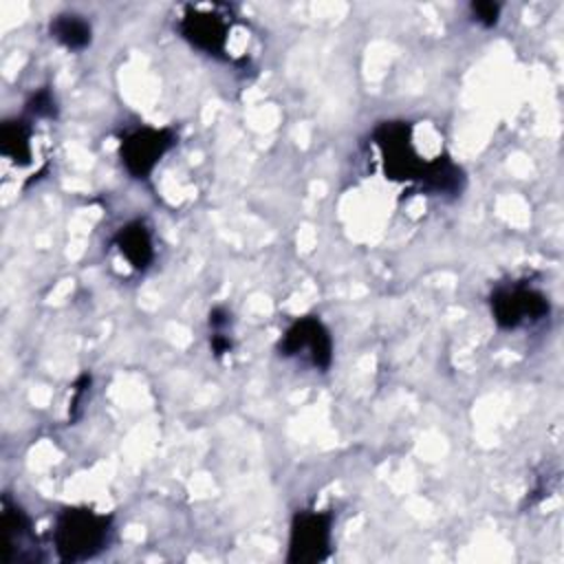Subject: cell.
Instances as JSON below:
<instances>
[{
  "mask_svg": "<svg viewBox=\"0 0 564 564\" xmlns=\"http://www.w3.org/2000/svg\"><path fill=\"white\" fill-rule=\"evenodd\" d=\"M112 533V518L88 507H66L57 513L53 544L62 562H84L106 549Z\"/></svg>",
  "mask_w": 564,
  "mask_h": 564,
  "instance_id": "6da1fadb",
  "label": "cell"
},
{
  "mask_svg": "<svg viewBox=\"0 0 564 564\" xmlns=\"http://www.w3.org/2000/svg\"><path fill=\"white\" fill-rule=\"evenodd\" d=\"M372 139L381 152L383 172L392 181L421 178L425 161L412 145V126L405 121H383L372 132Z\"/></svg>",
  "mask_w": 564,
  "mask_h": 564,
  "instance_id": "7a4b0ae2",
  "label": "cell"
},
{
  "mask_svg": "<svg viewBox=\"0 0 564 564\" xmlns=\"http://www.w3.org/2000/svg\"><path fill=\"white\" fill-rule=\"evenodd\" d=\"M330 529L333 513L302 509L291 520L289 553L286 562L291 564H317L330 553Z\"/></svg>",
  "mask_w": 564,
  "mask_h": 564,
  "instance_id": "3957f363",
  "label": "cell"
},
{
  "mask_svg": "<svg viewBox=\"0 0 564 564\" xmlns=\"http://www.w3.org/2000/svg\"><path fill=\"white\" fill-rule=\"evenodd\" d=\"M176 143L170 128H137L121 139L119 156L123 167L134 178H148L161 156Z\"/></svg>",
  "mask_w": 564,
  "mask_h": 564,
  "instance_id": "277c9868",
  "label": "cell"
},
{
  "mask_svg": "<svg viewBox=\"0 0 564 564\" xmlns=\"http://www.w3.org/2000/svg\"><path fill=\"white\" fill-rule=\"evenodd\" d=\"M491 315L500 328H518L527 322H538L549 313V300L544 293L531 286H502L491 293Z\"/></svg>",
  "mask_w": 564,
  "mask_h": 564,
  "instance_id": "5b68a950",
  "label": "cell"
},
{
  "mask_svg": "<svg viewBox=\"0 0 564 564\" xmlns=\"http://www.w3.org/2000/svg\"><path fill=\"white\" fill-rule=\"evenodd\" d=\"M280 355H306L317 370H328L333 361V339L328 328L315 315L295 319L280 339Z\"/></svg>",
  "mask_w": 564,
  "mask_h": 564,
  "instance_id": "8992f818",
  "label": "cell"
},
{
  "mask_svg": "<svg viewBox=\"0 0 564 564\" xmlns=\"http://www.w3.org/2000/svg\"><path fill=\"white\" fill-rule=\"evenodd\" d=\"M178 29L192 46H196L209 55H223L227 48L229 24H227L225 15H220L212 9L189 7L185 11V15L181 18Z\"/></svg>",
  "mask_w": 564,
  "mask_h": 564,
  "instance_id": "52a82bcc",
  "label": "cell"
},
{
  "mask_svg": "<svg viewBox=\"0 0 564 564\" xmlns=\"http://www.w3.org/2000/svg\"><path fill=\"white\" fill-rule=\"evenodd\" d=\"M2 527H4V564L33 562L35 560V535L29 513L13 502L7 494L2 496Z\"/></svg>",
  "mask_w": 564,
  "mask_h": 564,
  "instance_id": "ba28073f",
  "label": "cell"
},
{
  "mask_svg": "<svg viewBox=\"0 0 564 564\" xmlns=\"http://www.w3.org/2000/svg\"><path fill=\"white\" fill-rule=\"evenodd\" d=\"M112 242L119 249V253L130 262V267L137 271L148 269L150 262L154 260L152 234H150L148 225L141 220H132V223H126L123 227H119Z\"/></svg>",
  "mask_w": 564,
  "mask_h": 564,
  "instance_id": "9c48e42d",
  "label": "cell"
},
{
  "mask_svg": "<svg viewBox=\"0 0 564 564\" xmlns=\"http://www.w3.org/2000/svg\"><path fill=\"white\" fill-rule=\"evenodd\" d=\"M419 185L432 194H458L465 185V176L447 154H438L436 159L425 161Z\"/></svg>",
  "mask_w": 564,
  "mask_h": 564,
  "instance_id": "30bf717a",
  "label": "cell"
},
{
  "mask_svg": "<svg viewBox=\"0 0 564 564\" xmlns=\"http://www.w3.org/2000/svg\"><path fill=\"white\" fill-rule=\"evenodd\" d=\"M0 152L15 165L31 163V126L24 119H7L0 126Z\"/></svg>",
  "mask_w": 564,
  "mask_h": 564,
  "instance_id": "8fae6325",
  "label": "cell"
},
{
  "mask_svg": "<svg viewBox=\"0 0 564 564\" xmlns=\"http://www.w3.org/2000/svg\"><path fill=\"white\" fill-rule=\"evenodd\" d=\"M51 37H55L68 51H82L90 44L93 29L84 15L77 13H59L51 20Z\"/></svg>",
  "mask_w": 564,
  "mask_h": 564,
  "instance_id": "7c38bea8",
  "label": "cell"
},
{
  "mask_svg": "<svg viewBox=\"0 0 564 564\" xmlns=\"http://www.w3.org/2000/svg\"><path fill=\"white\" fill-rule=\"evenodd\" d=\"M26 108H29V112H33L35 117H42V119H53L57 115V104L48 88H40L37 93H33Z\"/></svg>",
  "mask_w": 564,
  "mask_h": 564,
  "instance_id": "4fadbf2b",
  "label": "cell"
},
{
  "mask_svg": "<svg viewBox=\"0 0 564 564\" xmlns=\"http://www.w3.org/2000/svg\"><path fill=\"white\" fill-rule=\"evenodd\" d=\"M471 18L482 24V26H494L500 18V4L498 2H489V0H478L469 4Z\"/></svg>",
  "mask_w": 564,
  "mask_h": 564,
  "instance_id": "5bb4252c",
  "label": "cell"
},
{
  "mask_svg": "<svg viewBox=\"0 0 564 564\" xmlns=\"http://www.w3.org/2000/svg\"><path fill=\"white\" fill-rule=\"evenodd\" d=\"M209 344H212V350L216 357H223L234 348L231 335H227V330H214L209 337Z\"/></svg>",
  "mask_w": 564,
  "mask_h": 564,
  "instance_id": "9a60e30c",
  "label": "cell"
},
{
  "mask_svg": "<svg viewBox=\"0 0 564 564\" xmlns=\"http://www.w3.org/2000/svg\"><path fill=\"white\" fill-rule=\"evenodd\" d=\"M229 324H231V313L225 306H214L209 311V326H212V330H227Z\"/></svg>",
  "mask_w": 564,
  "mask_h": 564,
  "instance_id": "2e32d148",
  "label": "cell"
}]
</instances>
